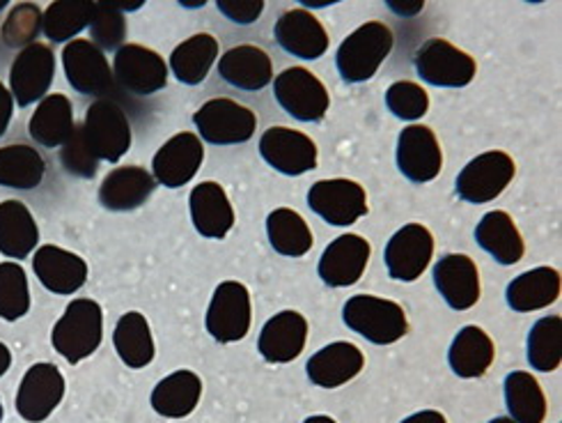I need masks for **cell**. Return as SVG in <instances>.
Here are the masks:
<instances>
[{
  "instance_id": "6da1fadb",
  "label": "cell",
  "mask_w": 562,
  "mask_h": 423,
  "mask_svg": "<svg viewBox=\"0 0 562 423\" xmlns=\"http://www.w3.org/2000/svg\"><path fill=\"white\" fill-rule=\"evenodd\" d=\"M393 31L381 21H368L356 29L338 48L336 65L342 81L366 84L393 52Z\"/></svg>"
},
{
  "instance_id": "7a4b0ae2",
  "label": "cell",
  "mask_w": 562,
  "mask_h": 423,
  "mask_svg": "<svg viewBox=\"0 0 562 423\" xmlns=\"http://www.w3.org/2000/svg\"><path fill=\"white\" fill-rule=\"evenodd\" d=\"M104 338V311L94 300H74L50 332L56 353L69 364L92 357Z\"/></svg>"
},
{
  "instance_id": "3957f363",
  "label": "cell",
  "mask_w": 562,
  "mask_h": 423,
  "mask_svg": "<svg viewBox=\"0 0 562 423\" xmlns=\"http://www.w3.org/2000/svg\"><path fill=\"white\" fill-rule=\"evenodd\" d=\"M345 325L374 345H391L406 336L408 320L397 302L356 294L342 309Z\"/></svg>"
},
{
  "instance_id": "277c9868",
  "label": "cell",
  "mask_w": 562,
  "mask_h": 423,
  "mask_svg": "<svg viewBox=\"0 0 562 423\" xmlns=\"http://www.w3.org/2000/svg\"><path fill=\"white\" fill-rule=\"evenodd\" d=\"M83 134L99 162L117 164L132 147V122L113 99H97L86 111Z\"/></svg>"
},
{
  "instance_id": "5b68a950",
  "label": "cell",
  "mask_w": 562,
  "mask_h": 423,
  "mask_svg": "<svg viewBox=\"0 0 562 423\" xmlns=\"http://www.w3.org/2000/svg\"><path fill=\"white\" fill-rule=\"evenodd\" d=\"M193 124L202 141L212 145H239L255 136L258 120L248 107L235 99L216 97L193 113Z\"/></svg>"
},
{
  "instance_id": "8992f818",
  "label": "cell",
  "mask_w": 562,
  "mask_h": 423,
  "mask_svg": "<svg viewBox=\"0 0 562 423\" xmlns=\"http://www.w3.org/2000/svg\"><path fill=\"white\" fill-rule=\"evenodd\" d=\"M515 172L517 166L513 157L501 151H492L471 159L464 166V170L457 176L454 189L464 203H492L515 180Z\"/></svg>"
},
{
  "instance_id": "52a82bcc",
  "label": "cell",
  "mask_w": 562,
  "mask_h": 423,
  "mask_svg": "<svg viewBox=\"0 0 562 423\" xmlns=\"http://www.w3.org/2000/svg\"><path fill=\"white\" fill-rule=\"evenodd\" d=\"M416 71L434 88H467L475 79L477 65L448 40L431 37L416 52Z\"/></svg>"
},
{
  "instance_id": "ba28073f",
  "label": "cell",
  "mask_w": 562,
  "mask_h": 423,
  "mask_svg": "<svg viewBox=\"0 0 562 423\" xmlns=\"http://www.w3.org/2000/svg\"><path fill=\"white\" fill-rule=\"evenodd\" d=\"M273 97L299 122H319L328 111V90L305 67H288L273 81Z\"/></svg>"
},
{
  "instance_id": "9c48e42d",
  "label": "cell",
  "mask_w": 562,
  "mask_h": 423,
  "mask_svg": "<svg viewBox=\"0 0 562 423\" xmlns=\"http://www.w3.org/2000/svg\"><path fill=\"white\" fill-rule=\"evenodd\" d=\"M250 292L239 281H223L207 309V332L218 343H237L250 332Z\"/></svg>"
},
{
  "instance_id": "30bf717a",
  "label": "cell",
  "mask_w": 562,
  "mask_h": 423,
  "mask_svg": "<svg viewBox=\"0 0 562 423\" xmlns=\"http://www.w3.org/2000/svg\"><path fill=\"white\" fill-rule=\"evenodd\" d=\"M308 208L328 226L345 229L368 214V196L366 189L353 180H319L308 191Z\"/></svg>"
},
{
  "instance_id": "8fae6325",
  "label": "cell",
  "mask_w": 562,
  "mask_h": 423,
  "mask_svg": "<svg viewBox=\"0 0 562 423\" xmlns=\"http://www.w3.org/2000/svg\"><path fill=\"white\" fill-rule=\"evenodd\" d=\"M63 67L69 86L79 94L104 97L115 92V77L111 65L90 40H74L63 52Z\"/></svg>"
},
{
  "instance_id": "7c38bea8",
  "label": "cell",
  "mask_w": 562,
  "mask_h": 423,
  "mask_svg": "<svg viewBox=\"0 0 562 423\" xmlns=\"http://www.w3.org/2000/svg\"><path fill=\"white\" fill-rule=\"evenodd\" d=\"M56 77V56L48 44L25 46L10 67V92L14 104L31 107L44 99Z\"/></svg>"
},
{
  "instance_id": "4fadbf2b",
  "label": "cell",
  "mask_w": 562,
  "mask_h": 423,
  "mask_svg": "<svg viewBox=\"0 0 562 423\" xmlns=\"http://www.w3.org/2000/svg\"><path fill=\"white\" fill-rule=\"evenodd\" d=\"M113 77L126 92L155 94L168 86V65L155 48L124 44L115 52Z\"/></svg>"
},
{
  "instance_id": "5bb4252c",
  "label": "cell",
  "mask_w": 562,
  "mask_h": 423,
  "mask_svg": "<svg viewBox=\"0 0 562 423\" xmlns=\"http://www.w3.org/2000/svg\"><path fill=\"white\" fill-rule=\"evenodd\" d=\"M65 398V378L58 366L42 361L29 368L25 372L19 391H16V412L23 421L42 423Z\"/></svg>"
},
{
  "instance_id": "9a60e30c",
  "label": "cell",
  "mask_w": 562,
  "mask_h": 423,
  "mask_svg": "<svg viewBox=\"0 0 562 423\" xmlns=\"http://www.w3.org/2000/svg\"><path fill=\"white\" fill-rule=\"evenodd\" d=\"M434 256V237L420 226V223H408L400 229L386 244L383 263H386L389 277L395 281L412 283L418 281L425 269L429 267Z\"/></svg>"
},
{
  "instance_id": "2e32d148",
  "label": "cell",
  "mask_w": 562,
  "mask_h": 423,
  "mask_svg": "<svg viewBox=\"0 0 562 423\" xmlns=\"http://www.w3.org/2000/svg\"><path fill=\"white\" fill-rule=\"evenodd\" d=\"M397 168L414 185H427L439 178L443 153L437 134L425 124H412L397 138Z\"/></svg>"
},
{
  "instance_id": "e0dca14e",
  "label": "cell",
  "mask_w": 562,
  "mask_h": 423,
  "mask_svg": "<svg viewBox=\"0 0 562 423\" xmlns=\"http://www.w3.org/2000/svg\"><path fill=\"white\" fill-rule=\"evenodd\" d=\"M260 155L273 170L290 178H299L317 168L315 141L290 127L267 130L260 138Z\"/></svg>"
},
{
  "instance_id": "ac0fdd59",
  "label": "cell",
  "mask_w": 562,
  "mask_h": 423,
  "mask_svg": "<svg viewBox=\"0 0 562 423\" xmlns=\"http://www.w3.org/2000/svg\"><path fill=\"white\" fill-rule=\"evenodd\" d=\"M204 162V147L200 136L191 132L175 134L168 138L151 159V178L168 189L189 185Z\"/></svg>"
},
{
  "instance_id": "d6986e66",
  "label": "cell",
  "mask_w": 562,
  "mask_h": 423,
  "mask_svg": "<svg viewBox=\"0 0 562 423\" xmlns=\"http://www.w3.org/2000/svg\"><path fill=\"white\" fill-rule=\"evenodd\" d=\"M372 248L361 235H340L330 242L319 258V277L330 288H349L359 283L370 263Z\"/></svg>"
},
{
  "instance_id": "ffe728a7",
  "label": "cell",
  "mask_w": 562,
  "mask_h": 423,
  "mask_svg": "<svg viewBox=\"0 0 562 423\" xmlns=\"http://www.w3.org/2000/svg\"><path fill=\"white\" fill-rule=\"evenodd\" d=\"M443 302L452 311H469L480 300V271L473 258L464 254H448L431 269Z\"/></svg>"
},
{
  "instance_id": "44dd1931",
  "label": "cell",
  "mask_w": 562,
  "mask_h": 423,
  "mask_svg": "<svg viewBox=\"0 0 562 423\" xmlns=\"http://www.w3.org/2000/svg\"><path fill=\"white\" fill-rule=\"evenodd\" d=\"M157 180L143 166H117L99 185V203L109 212H132L143 208L155 193Z\"/></svg>"
},
{
  "instance_id": "7402d4cb",
  "label": "cell",
  "mask_w": 562,
  "mask_h": 423,
  "mask_svg": "<svg viewBox=\"0 0 562 423\" xmlns=\"http://www.w3.org/2000/svg\"><path fill=\"white\" fill-rule=\"evenodd\" d=\"M276 42L301 60H317L328 48V33L308 10H288L273 26Z\"/></svg>"
},
{
  "instance_id": "603a6c76",
  "label": "cell",
  "mask_w": 562,
  "mask_h": 423,
  "mask_svg": "<svg viewBox=\"0 0 562 423\" xmlns=\"http://www.w3.org/2000/svg\"><path fill=\"white\" fill-rule=\"evenodd\" d=\"M33 269L40 283L54 294H74L88 281V263L67 248L44 244L33 258Z\"/></svg>"
},
{
  "instance_id": "cb8c5ba5",
  "label": "cell",
  "mask_w": 562,
  "mask_h": 423,
  "mask_svg": "<svg viewBox=\"0 0 562 423\" xmlns=\"http://www.w3.org/2000/svg\"><path fill=\"white\" fill-rule=\"evenodd\" d=\"M305 341L308 320L299 311H280L262 327L258 350L269 364H290L303 353Z\"/></svg>"
},
{
  "instance_id": "d4e9b609",
  "label": "cell",
  "mask_w": 562,
  "mask_h": 423,
  "mask_svg": "<svg viewBox=\"0 0 562 423\" xmlns=\"http://www.w3.org/2000/svg\"><path fill=\"white\" fill-rule=\"evenodd\" d=\"M363 366L366 357L359 347L347 341H336L315 353L305 364V370H308V378L315 387L338 389L361 376Z\"/></svg>"
},
{
  "instance_id": "484cf974",
  "label": "cell",
  "mask_w": 562,
  "mask_h": 423,
  "mask_svg": "<svg viewBox=\"0 0 562 423\" xmlns=\"http://www.w3.org/2000/svg\"><path fill=\"white\" fill-rule=\"evenodd\" d=\"M218 74L225 84L233 88L258 92L267 88L273 79V65L269 54L260 46L241 44L227 52L218 60Z\"/></svg>"
},
{
  "instance_id": "4316f807",
  "label": "cell",
  "mask_w": 562,
  "mask_h": 423,
  "mask_svg": "<svg viewBox=\"0 0 562 423\" xmlns=\"http://www.w3.org/2000/svg\"><path fill=\"white\" fill-rule=\"evenodd\" d=\"M191 221L207 240H223L235 226V210L218 182H202L189 196Z\"/></svg>"
},
{
  "instance_id": "83f0119b",
  "label": "cell",
  "mask_w": 562,
  "mask_h": 423,
  "mask_svg": "<svg viewBox=\"0 0 562 423\" xmlns=\"http://www.w3.org/2000/svg\"><path fill=\"white\" fill-rule=\"evenodd\" d=\"M475 242L484 254H490L503 267L517 265L526 254V244L515 219L503 210L487 212L480 219Z\"/></svg>"
},
{
  "instance_id": "f1b7e54d",
  "label": "cell",
  "mask_w": 562,
  "mask_h": 423,
  "mask_svg": "<svg viewBox=\"0 0 562 423\" xmlns=\"http://www.w3.org/2000/svg\"><path fill=\"white\" fill-rule=\"evenodd\" d=\"M560 297V274L553 267H535L509 281L507 307L517 313H532L551 307Z\"/></svg>"
},
{
  "instance_id": "f546056e",
  "label": "cell",
  "mask_w": 562,
  "mask_h": 423,
  "mask_svg": "<svg viewBox=\"0 0 562 423\" xmlns=\"http://www.w3.org/2000/svg\"><path fill=\"white\" fill-rule=\"evenodd\" d=\"M494 355H496V347L490 334L475 325H469L459 330V334L454 336L448 350V364L454 376L473 380V378H482L484 372L492 368Z\"/></svg>"
},
{
  "instance_id": "4dcf8cb0",
  "label": "cell",
  "mask_w": 562,
  "mask_h": 423,
  "mask_svg": "<svg viewBox=\"0 0 562 423\" xmlns=\"http://www.w3.org/2000/svg\"><path fill=\"white\" fill-rule=\"evenodd\" d=\"M40 242L37 221L21 201L0 203V254L5 258H29Z\"/></svg>"
},
{
  "instance_id": "1f68e13d",
  "label": "cell",
  "mask_w": 562,
  "mask_h": 423,
  "mask_svg": "<svg viewBox=\"0 0 562 423\" xmlns=\"http://www.w3.org/2000/svg\"><path fill=\"white\" fill-rule=\"evenodd\" d=\"M202 396V380L193 370H175L151 391V408L166 419H184L195 412Z\"/></svg>"
},
{
  "instance_id": "d6a6232c",
  "label": "cell",
  "mask_w": 562,
  "mask_h": 423,
  "mask_svg": "<svg viewBox=\"0 0 562 423\" xmlns=\"http://www.w3.org/2000/svg\"><path fill=\"white\" fill-rule=\"evenodd\" d=\"M218 58V42L210 33H198L184 40L170 54V71L184 86H200Z\"/></svg>"
},
{
  "instance_id": "836d02e7",
  "label": "cell",
  "mask_w": 562,
  "mask_h": 423,
  "mask_svg": "<svg viewBox=\"0 0 562 423\" xmlns=\"http://www.w3.org/2000/svg\"><path fill=\"white\" fill-rule=\"evenodd\" d=\"M71 102L65 94H46L29 122L31 138L42 147H60L74 130Z\"/></svg>"
},
{
  "instance_id": "e575fe53",
  "label": "cell",
  "mask_w": 562,
  "mask_h": 423,
  "mask_svg": "<svg viewBox=\"0 0 562 423\" xmlns=\"http://www.w3.org/2000/svg\"><path fill=\"white\" fill-rule=\"evenodd\" d=\"M113 345L122 364L134 370L145 368L155 361V338H151L147 318L138 311L124 313L117 320L113 332Z\"/></svg>"
},
{
  "instance_id": "d590c367",
  "label": "cell",
  "mask_w": 562,
  "mask_h": 423,
  "mask_svg": "<svg viewBox=\"0 0 562 423\" xmlns=\"http://www.w3.org/2000/svg\"><path fill=\"white\" fill-rule=\"evenodd\" d=\"M267 237L273 252L285 258H301L315 244L308 223L290 208H278L267 216Z\"/></svg>"
},
{
  "instance_id": "8d00e7d4",
  "label": "cell",
  "mask_w": 562,
  "mask_h": 423,
  "mask_svg": "<svg viewBox=\"0 0 562 423\" xmlns=\"http://www.w3.org/2000/svg\"><path fill=\"white\" fill-rule=\"evenodd\" d=\"M46 176L44 157L31 145L0 147V187L31 191L42 185Z\"/></svg>"
},
{
  "instance_id": "74e56055",
  "label": "cell",
  "mask_w": 562,
  "mask_h": 423,
  "mask_svg": "<svg viewBox=\"0 0 562 423\" xmlns=\"http://www.w3.org/2000/svg\"><path fill=\"white\" fill-rule=\"evenodd\" d=\"M505 405L515 423H542L547 416V398L530 372L515 370L505 378Z\"/></svg>"
},
{
  "instance_id": "f35d334b",
  "label": "cell",
  "mask_w": 562,
  "mask_h": 423,
  "mask_svg": "<svg viewBox=\"0 0 562 423\" xmlns=\"http://www.w3.org/2000/svg\"><path fill=\"white\" fill-rule=\"evenodd\" d=\"M94 5L90 0H58L44 10L42 33L56 44L74 42L81 31L90 29L94 19Z\"/></svg>"
},
{
  "instance_id": "ab89813d",
  "label": "cell",
  "mask_w": 562,
  "mask_h": 423,
  "mask_svg": "<svg viewBox=\"0 0 562 423\" xmlns=\"http://www.w3.org/2000/svg\"><path fill=\"white\" fill-rule=\"evenodd\" d=\"M562 361V320L560 315L540 318L528 332V364L540 370L551 372Z\"/></svg>"
},
{
  "instance_id": "60d3db41",
  "label": "cell",
  "mask_w": 562,
  "mask_h": 423,
  "mask_svg": "<svg viewBox=\"0 0 562 423\" xmlns=\"http://www.w3.org/2000/svg\"><path fill=\"white\" fill-rule=\"evenodd\" d=\"M31 311V286L19 263H0V318L14 322Z\"/></svg>"
},
{
  "instance_id": "b9f144b4",
  "label": "cell",
  "mask_w": 562,
  "mask_h": 423,
  "mask_svg": "<svg viewBox=\"0 0 562 423\" xmlns=\"http://www.w3.org/2000/svg\"><path fill=\"white\" fill-rule=\"evenodd\" d=\"M90 35L92 44L99 46L101 52H117V48H122L126 37V19L122 8L115 3H97Z\"/></svg>"
},
{
  "instance_id": "7bdbcfd3",
  "label": "cell",
  "mask_w": 562,
  "mask_h": 423,
  "mask_svg": "<svg viewBox=\"0 0 562 423\" xmlns=\"http://www.w3.org/2000/svg\"><path fill=\"white\" fill-rule=\"evenodd\" d=\"M42 21H44V12L35 3H19L8 14L3 31H0V37H3V42L10 48H19V46L25 48L35 44L37 35L42 33Z\"/></svg>"
},
{
  "instance_id": "ee69618b",
  "label": "cell",
  "mask_w": 562,
  "mask_h": 423,
  "mask_svg": "<svg viewBox=\"0 0 562 423\" xmlns=\"http://www.w3.org/2000/svg\"><path fill=\"white\" fill-rule=\"evenodd\" d=\"M60 164L74 178L92 180L99 170V159L90 151L83 134V124H74L69 138L60 145Z\"/></svg>"
},
{
  "instance_id": "f6af8a7d",
  "label": "cell",
  "mask_w": 562,
  "mask_h": 423,
  "mask_svg": "<svg viewBox=\"0 0 562 423\" xmlns=\"http://www.w3.org/2000/svg\"><path fill=\"white\" fill-rule=\"evenodd\" d=\"M386 107L395 118L414 122L429 111V94L414 81H397L386 90Z\"/></svg>"
},
{
  "instance_id": "bcb514c9",
  "label": "cell",
  "mask_w": 562,
  "mask_h": 423,
  "mask_svg": "<svg viewBox=\"0 0 562 423\" xmlns=\"http://www.w3.org/2000/svg\"><path fill=\"white\" fill-rule=\"evenodd\" d=\"M216 8L233 23H239V26H250V23L260 19L265 3L262 0H218Z\"/></svg>"
},
{
  "instance_id": "7dc6e473",
  "label": "cell",
  "mask_w": 562,
  "mask_h": 423,
  "mask_svg": "<svg viewBox=\"0 0 562 423\" xmlns=\"http://www.w3.org/2000/svg\"><path fill=\"white\" fill-rule=\"evenodd\" d=\"M12 115H14V97L3 84H0V136L8 134Z\"/></svg>"
},
{
  "instance_id": "c3c4849f",
  "label": "cell",
  "mask_w": 562,
  "mask_h": 423,
  "mask_svg": "<svg viewBox=\"0 0 562 423\" xmlns=\"http://www.w3.org/2000/svg\"><path fill=\"white\" fill-rule=\"evenodd\" d=\"M400 423H448V419L441 412H437V410H423V412H416L412 416H406Z\"/></svg>"
},
{
  "instance_id": "681fc988",
  "label": "cell",
  "mask_w": 562,
  "mask_h": 423,
  "mask_svg": "<svg viewBox=\"0 0 562 423\" xmlns=\"http://www.w3.org/2000/svg\"><path fill=\"white\" fill-rule=\"evenodd\" d=\"M10 366H12V353H10V347H8L5 343H0V378L5 376V372L10 370Z\"/></svg>"
},
{
  "instance_id": "f907efd6",
  "label": "cell",
  "mask_w": 562,
  "mask_h": 423,
  "mask_svg": "<svg viewBox=\"0 0 562 423\" xmlns=\"http://www.w3.org/2000/svg\"><path fill=\"white\" fill-rule=\"evenodd\" d=\"M303 423H338L336 419H330V416H324V414H315V416H308L305 419Z\"/></svg>"
},
{
  "instance_id": "816d5d0a",
  "label": "cell",
  "mask_w": 562,
  "mask_h": 423,
  "mask_svg": "<svg viewBox=\"0 0 562 423\" xmlns=\"http://www.w3.org/2000/svg\"><path fill=\"white\" fill-rule=\"evenodd\" d=\"M490 423H515V421L509 419V416H496V419H492Z\"/></svg>"
},
{
  "instance_id": "f5cc1de1",
  "label": "cell",
  "mask_w": 562,
  "mask_h": 423,
  "mask_svg": "<svg viewBox=\"0 0 562 423\" xmlns=\"http://www.w3.org/2000/svg\"><path fill=\"white\" fill-rule=\"evenodd\" d=\"M3 414H5V410H3V401H0V421H3Z\"/></svg>"
}]
</instances>
